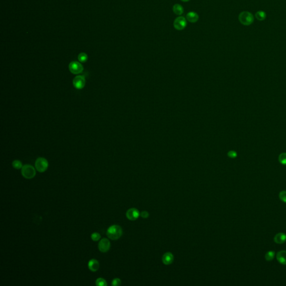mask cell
Wrapping results in <instances>:
<instances>
[{"label": "cell", "instance_id": "cell-21", "mask_svg": "<svg viewBox=\"0 0 286 286\" xmlns=\"http://www.w3.org/2000/svg\"><path fill=\"white\" fill-rule=\"evenodd\" d=\"M278 159L279 162L283 165H286V153H282L279 156Z\"/></svg>", "mask_w": 286, "mask_h": 286}, {"label": "cell", "instance_id": "cell-1", "mask_svg": "<svg viewBox=\"0 0 286 286\" xmlns=\"http://www.w3.org/2000/svg\"><path fill=\"white\" fill-rule=\"evenodd\" d=\"M106 234L108 238L113 240H116L122 236V229L120 226L117 225L111 226L108 227Z\"/></svg>", "mask_w": 286, "mask_h": 286}, {"label": "cell", "instance_id": "cell-5", "mask_svg": "<svg viewBox=\"0 0 286 286\" xmlns=\"http://www.w3.org/2000/svg\"><path fill=\"white\" fill-rule=\"evenodd\" d=\"M69 70L72 73L78 74L82 73L83 71V67L79 62L73 61L70 63Z\"/></svg>", "mask_w": 286, "mask_h": 286}, {"label": "cell", "instance_id": "cell-18", "mask_svg": "<svg viewBox=\"0 0 286 286\" xmlns=\"http://www.w3.org/2000/svg\"><path fill=\"white\" fill-rule=\"evenodd\" d=\"M96 285L97 286H106L107 285V283L104 278H99L96 281Z\"/></svg>", "mask_w": 286, "mask_h": 286}, {"label": "cell", "instance_id": "cell-16", "mask_svg": "<svg viewBox=\"0 0 286 286\" xmlns=\"http://www.w3.org/2000/svg\"><path fill=\"white\" fill-rule=\"evenodd\" d=\"M255 16H256V19L258 20L263 21L267 18V14L264 11L260 10V11H258L256 13Z\"/></svg>", "mask_w": 286, "mask_h": 286}, {"label": "cell", "instance_id": "cell-3", "mask_svg": "<svg viewBox=\"0 0 286 286\" xmlns=\"http://www.w3.org/2000/svg\"><path fill=\"white\" fill-rule=\"evenodd\" d=\"M22 176L26 179H32L36 175L35 169L31 165H24L21 168Z\"/></svg>", "mask_w": 286, "mask_h": 286}, {"label": "cell", "instance_id": "cell-15", "mask_svg": "<svg viewBox=\"0 0 286 286\" xmlns=\"http://www.w3.org/2000/svg\"><path fill=\"white\" fill-rule=\"evenodd\" d=\"M174 13L177 15H181L184 12V9L181 4H175L173 7Z\"/></svg>", "mask_w": 286, "mask_h": 286}, {"label": "cell", "instance_id": "cell-11", "mask_svg": "<svg viewBox=\"0 0 286 286\" xmlns=\"http://www.w3.org/2000/svg\"><path fill=\"white\" fill-rule=\"evenodd\" d=\"M88 266L89 269L92 272H96L97 270H99L100 267V265H99V261H97L95 259H92L89 261Z\"/></svg>", "mask_w": 286, "mask_h": 286}, {"label": "cell", "instance_id": "cell-27", "mask_svg": "<svg viewBox=\"0 0 286 286\" xmlns=\"http://www.w3.org/2000/svg\"><path fill=\"white\" fill-rule=\"evenodd\" d=\"M181 1H183V2H188V1H189L190 0H181Z\"/></svg>", "mask_w": 286, "mask_h": 286}, {"label": "cell", "instance_id": "cell-9", "mask_svg": "<svg viewBox=\"0 0 286 286\" xmlns=\"http://www.w3.org/2000/svg\"><path fill=\"white\" fill-rule=\"evenodd\" d=\"M126 215L129 220L131 221H134L139 217V216L140 215V213H139V210L138 209L131 208L129 209L127 211Z\"/></svg>", "mask_w": 286, "mask_h": 286}, {"label": "cell", "instance_id": "cell-24", "mask_svg": "<svg viewBox=\"0 0 286 286\" xmlns=\"http://www.w3.org/2000/svg\"><path fill=\"white\" fill-rule=\"evenodd\" d=\"M121 284H122V281L119 278H115L114 279H113L111 283V285L113 286H120L121 285Z\"/></svg>", "mask_w": 286, "mask_h": 286}, {"label": "cell", "instance_id": "cell-23", "mask_svg": "<svg viewBox=\"0 0 286 286\" xmlns=\"http://www.w3.org/2000/svg\"><path fill=\"white\" fill-rule=\"evenodd\" d=\"M279 197L281 201L286 203V191H281L279 193Z\"/></svg>", "mask_w": 286, "mask_h": 286}, {"label": "cell", "instance_id": "cell-25", "mask_svg": "<svg viewBox=\"0 0 286 286\" xmlns=\"http://www.w3.org/2000/svg\"><path fill=\"white\" fill-rule=\"evenodd\" d=\"M140 216L142 217L143 218L147 219L149 216V213L147 211H143L140 213Z\"/></svg>", "mask_w": 286, "mask_h": 286}, {"label": "cell", "instance_id": "cell-12", "mask_svg": "<svg viewBox=\"0 0 286 286\" xmlns=\"http://www.w3.org/2000/svg\"><path fill=\"white\" fill-rule=\"evenodd\" d=\"M187 20L192 23H195L199 19V16L194 11H191L187 14Z\"/></svg>", "mask_w": 286, "mask_h": 286}, {"label": "cell", "instance_id": "cell-7", "mask_svg": "<svg viewBox=\"0 0 286 286\" xmlns=\"http://www.w3.org/2000/svg\"><path fill=\"white\" fill-rule=\"evenodd\" d=\"M173 25L177 30H183L187 26L186 19L183 16H179L174 21Z\"/></svg>", "mask_w": 286, "mask_h": 286}, {"label": "cell", "instance_id": "cell-20", "mask_svg": "<svg viewBox=\"0 0 286 286\" xmlns=\"http://www.w3.org/2000/svg\"><path fill=\"white\" fill-rule=\"evenodd\" d=\"M12 165H13V168L16 169H21L22 167H23L21 162L19 161V160H15V161H13V163H12Z\"/></svg>", "mask_w": 286, "mask_h": 286}, {"label": "cell", "instance_id": "cell-4", "mask_svg": "<svg viewBox=\"0 0 286 286\" xmlns=\"http://www.w3.org/2000/svg\"><path fill=\"white\" fill-rule=\"evenodd\" d=\"M35 166L36 169L40 173L45 172L48 169L49 163L45 158L40 157L35 161Z\"/></svg>", "mask_w": 286, "mask_h": 286}, {"label": "cell", "instance_id": "cell-19", "mask_svg": "<svg viewBox=\"0 0 286 286\" xmlns=\"http://www.w3.org/2000/svg\"><path fill=\"white\" fill-rule=\"evenodd\" d=\"M274 256H275V252L274 251H269L266 253L265 258V259L267 261H271L274 259Z\"/></svg>", "mask_w": 286, "mask_h": 286}, {"label": "cell", "instance_id": "cell-8", "mask_svg": "<svg viewBox=\"0 0 286 286\" xmlns=\"http://www.w3.org/2000/svg\"><path fill=\"white\" fill-rule=\"evenodd\" d=\"M111 244L107 239H102L99 243V249L101 252L106 253L110 250Z\"/></svg>", "mask_w": 286, "mask_h": 286}, {"label": "cell", "instance_id": "cell-14", "mask_svg": "<svg viewBox=\"0 0 286 286\" xmlns=\"http://www.w3.org/2000/svg\"><path fill=\"white\" fill-rule=\"evenodd\" d=\"M274 242L279 244L285 243L286 241V235L283 233H279L274 236Z\"/></svg>", "mask_w": 286, "mask_h": 286}, {"label": "cell", "instance_id": "cell-22", "mask_svg": "<svg viewBox=\"0 0 286 286\" xmlns=\"http://www.w3.org/2000/svg\"><path fill=\"white\" fill-rule=\"evenodd\" d=\"M100 238H101V235L99 233H93V234L91 235V239L93 241H95V242H97L98 240H100Z\"/></svg>", "mask_w": 286, "mask_h": 286}, {"label": "cell", "instance_id": "cell-6", "mask_svg": "<svg viewBox=\"0 0 286 286\" xmlns=\"http://www.w3.org/2000/svg\"><path fill=\"white\" fill-rule=\"evenodd\" d=\"M74 87L77 90H82L86 84V79L84 76L79 75L74 78L73 81Z\"/></svg>", "mask_w": 286, "mask_h": 286}, {"label": "cell", "instance_id": "cell-17", "mask_svg": "<svg viewBox=\"0 0 286 286\" xmlns=\"http://www.w3.org/2000/svg\"><path fill=\"white\" fill-rule=\"evenodd\" d=\"M78 59L81 63H85L88 60V56L84 53H81L78 55Z\"/></svg>", "mask_w": 286, "mask_h": 286}, {"label": "cell", "instance_id": "cell-13", "mask_svg": "<svg viewBox=\"0 0 286 286\" xmlns=\"http://www.w3.org/2000/svg\"><path fill=\"white\" fill-rule=\"evenodd\" d=\"M277 259L281 264L286 265V251L281 250L278 252Z\"/></svg>", "mask_w": 286, "mask_h": 286}, {"label": "cell", "instance_id": "cell-2", "mask_svg": "<svg viewBox=\"0 0 286 286\" xmlns=\"http://www.w3.org/2000/svg\"><path fill=\"white\" fill-rule=\"evenodd\" d=\"M239 20L244 25L249 26L253 23L254 17V15L249 11H243L239 15Z\"/></svg>", "mask_w": 286, "mask_h": 286}, {"label": "cell", "instance_id": "cell-10", "mask_svg": "<svg viewBox=\"0 0 286 286\" xmlns=\"http://www.w3.org/2000/svg\"><path fill=\"white\" fill-rule=\"evenodd\" d=\"M173 255L170 253L167 252L165 253L162 256V262L165 265H169L172 264L173 262Z\"/></svg>", "mask_w": 286, "mask_h": 286}, {"label": "cell", "instance_id": "cell-26", "mask_svg": "<svg viewBox=\"0 0 286 286\" xmlns=\"http://www.w3.org/2000/svg\"><path fill=\"white\" fill-rule=\"evenodd\" d=\"M228 156L231 158H235L237 156V153L234 151H230L228 153Z\"/></svg>", "mask_w": 286, "mask_h": 286}]
</instances>
